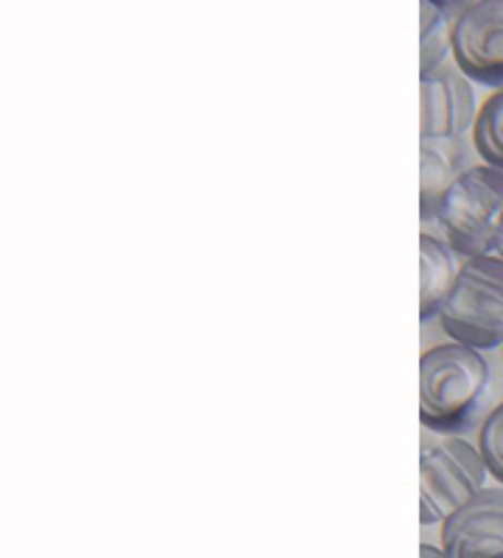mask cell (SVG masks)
I'll list each match as a JSON object with an SVG mask.
<instances>
[{
	"label": "cell",
	"mask_w": 503,
	"mask_h": 558,
	"mask_svg": "<svg viewBox=\"0 0 503 558\" xmlns=\"http://www.w3.org/2000/svg\"><path fill=\"white\" fill-rule=\"evenodd\" d=\"M470 78L456 64H442L420 78V140H462L476 126Z\"/></svg>",
	"instance_id": "8992f818"
},
{
	"label": "cell",
	"mask_w": 503,
	"mask_h": 558,
	"mask_svg": "<svg viewBox=\"0 0 503 558\" xmlns=\"http://www.w3.org/2000/svg\"><path fill=\"white\" fill-rule=\"evenodd\" d=\"M465 140H420V213L422 223L436 221V209L451 184L467 171Z\"/></svg>",
	"instance_id": "ba28073f"
},
{
	"label": "cell",
	"mask_w": 503,
	"mask_h": 558,
	"mask_svg": "<svg viewBox=\"0 0 503 558\" xmlns=\"http://www.w3.org/2000/svg\"><path fill=\"white\" fill-rule=\"evenodd\" d=\"M462 9L445 0L420 3V78L440 70L453 57V32Z\"/></svg>",
	"instance_id": "30bf717a"
},
{
	"label": "cell",
	"mask_w": 503,
	"mask_h": 558,
	"mask_svg": "<svg viewBox=\"0 0 503 558\" xmlns=\"http://www.w3.org/2000/svg\"><path fill=\"white\" fill-rule=\"evenodd\" d=\"M501 223L503 173L490 166H472L451 184L433 227L440 229V238H445L453 252L472 260L495 254Z\"/></svg>",
	"instance_id": "3957f363"
},
{
	"label": "cell",
	"mask_w": 503,
	"mask_h": 558,
	"mask_svg": "<svg viewBox=\"0 0 503 558\" xmlns=\"http://www.w3.org/2000/svg\"><path fill=\"white\" fill-rule=\"evenodd\" d=\"M472 146L484 166L503 173V89L487 98L484 107L478 109L476 126H472Z\"/></svg>",
	"instance_id": "8fae6325"
},
{
	"label": "cell",
	"mask_w": 503,
	"mask_h": 558,
	"mask_svg": "<svg viewBox=\"0 0 503 558\" xmlns=\"http://www.w3.org/2000/svg\"><path fill=\"white\" fill-rule=\"evenodd\" d=\"M447 558H503V492L484 488L442 522Z\"/></svg>",
	"instance_id": "52a82bcc"
},
{
	"label": "cell",
	"mask_w": 503,
	"mask_h": 558,
	"mask_svg": "<svg viewBox=\"0 0 503 558\" xmlns=\"http://www.w3.org/2000/svg\"><path fill=\"white\" fill-rule=\"evenodd\" d=\"M420 558H447V556H445V550H442V547H433V545H428V542H422Z\"/></svg>",
	"instance_id": "4fadbf2b"
},
{
	"label": "cell",
	"mask_w": 503,
	"mask_h": 558,
	"mask_svg": "<svg viewBox=\"0 0 503 558\" xmlns=\"http://www.w3.org/2000/svg\"><path fill=\"white\" fill-rule=\"evenodd\" d=\"M501 352H503V347H501Z\"/></svg>",
	"instance_id": "9a60e30c"
},
{
	"label": "cell",
	"mask_w": 503,
	"mask_h": 558,
	"mask_svg": "<svg viewBox=\"0 0 503 558\" xmlns=\"http://www.w3.org/2000/svg\"><path fill=\"white\" fill-rule=\"evenodd\" d=\"M490 363L465 343L431 347L420 361V422L433 433L476 425L490 397Z\"/></svg>",
	"instance_id": "6da1fadb"
},
{
	"label": "cell",
	"mask_w": 503,
	"mask_h": 558,
	"mask_svg": "<svg viewBox=\"0 0 503 558\" xmlns=\"http://www.w3.org/2000/svg\"><path fill=\"white\" fill-rule=\"evenodd\" d=\"M440 318L451 341L478 352L503 347V260L498 254L462 263Z\"/></svg>",
	"instance_id": "277c9868"
},
{
	"label": "cell",
	"mask_w": 503,
	"mask_h": 558,
	"mask_svg": "<svg viewBox=\"0 0 503 558\" xmlns=\"http://www.w3.org/2000/svg\"><path fill=\"white\" fill-rule=\"evenodd\" d=\"M495 254H498V257H501V260H503V223H501V229H498V243H495Z\"/></svg>",
	"instance_id": "5bb4252c"
},
{
	"label": "cell",
	"mask_w": 503,
	"mask_h": 558,
	"mask_svg": "<svg viewBox=\"0 0 503 558\" xmlns=\"http://www.w3.org/2000/svg\"><path fill=\"white\" fill-rule=\"evenodd\" d=\"M453 64L470 82L503 89V0L462 7L453 32Z\"/></svg>",
	"instance_id": "5b68a950"
},
{
	"label": "cell",
	"mask_w": 503,
	"mask_h": 558,
	"mask_svg": "<svg viewBox=\"0 0 503 558\" xmlns=\"http://www.w3.org/2000/svg\"><path fill=\"white\" fill-rule=\"evenodd\" d=\"M462 266L456 263V252L447 246L445 238L422 229L420 235V318L440 316L453 286L459 279Z\"/></svg>",
	"instance_id": "9c48e42d"
},
{
	"label": "cell",
	"mask_w": 503,
	"mask_h": 558,
	"mask_svg": "<svg viewBox=\"0 0 503 558\" xmlns=\"http://www.w3.org/2000/svg\"><path fill=\"white\" fill-rule=\"evenodd\" d=\"M487 463L456 433H422L420 441V520L436 525L484 492Z\"/></svg>",
	"instance_id": "7a4b0ae2"
},
{
	"label": "cell",
	"mask_w": 503,
	"mask_h": 558,
	"mask_svg": "<svg viewBox=\"0 0 503 558\" xmlns=\"http://www.w3.org/2000/svg\"><path fill=\"white\" fill-rule=\"evenodd\" d=\"M478 452L484 458L487 472L503 483V402L487 413L481 433H478Z\"/></svg>",
	"instance_id": "7c38bea8"
}]
</instances>
